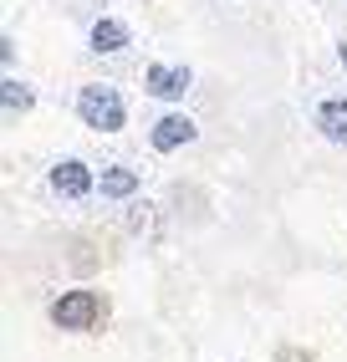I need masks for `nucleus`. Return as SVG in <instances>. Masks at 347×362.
Here are the masks:
<instances>
[{"label":"nucleus","mask_w":347,"mask_h":362,"mask_svg":"<svg viewBox=\"0 0 347 362\" xmlns=\"http://www.w3.org/2000/svg\"><path fill=\"white\" fill-rule=\"evenodd\" d=\"M77 117L87 128H97V133H118L128 123V107H123V98L113 87H82L77 92Z\"/></svg>","instance_id":"1"},{"label":"nucleus","mask_w":347,"mask_h":362,"mask_svg":"<svg viewBox=\"0 0 347 362\" xmlns=\"http://www.w3.org/2000/svg\"><path fill=\"white\" fill-rule=\"evenodd\" d=\"M97 311H103V301L92 291H67V296L52 301V322L67 327V332H87V327H97Z\"/></svg>","instance_id":"2"},{"label":"nucleus","mask_w":347,"mask_h":362,"mask_svg":"<svg viewBox=\"0 0 347 362\" xmlns=\"http://www.w3.org/2000/svg\"><path fill=\"white\" fill-rule=\"evenodd\" d=\"M189 82H194V77H189V66H169V62H154V66L143 71V87L154 92V98H169V103H174V98H184Z\"/></svg>","instance_id":"3"},{"label":"nucleus","mask_w":347,"mask_h":362,"mask_svg":"<svg viewBox=\"0 0 347 362\" xmlns=\"http://www.w3.org/2000/svg\"><path fill=\"white\" fill-rule=\"evenodd\" d=\"M194 117H184V112H164L159 123H154V148L159 153H174V148H184V143H194Z\"/></svg>","instance_id":"4"},{"label":"nucleus","mask_w":347,"mask_h":362,"mask_svg":"<svg viewBox=\"0 0 347 362\" xmlns=\"http://www.w3.org/2000/svg\"><path fill=\"white\" fill-rule=\"evenodd\" d=\"M52 189H57L62 199H87V194H92V174H87V163L62 158V163L52 168Z\"/></svg>","instance_id":"5"},{"label":"nucleus","mask_w":347,"mask_h":362,"mask_svg":"<svg viewBox=\"0 0 347 362\" xmlns=\"http://www.w3.org/2000/svg\"><path fill=\"white\" fill-rule=\"evenodd\" d=\"M317 128L327 143H337V148H347V103L342 98H327L317 107Z\"/></svg>","instance_id":"6"},{"label":"nucleus","mask_w":347,"mask_h":362,"mask_svg":"<svg viewBox=\"0 0 347 362\" xmlns=\"http://www.w3.org/2000/svg\"><path fill=\"white\" fill-rule=\"evenodd\" d=\"M87 41H92V52H97V57H113V52H123V46H128L133 36H128V26H123V21L108 16V21H97V26L87 31Z\"/></svg>","instance_id":"7"},{"label":"nucleus","mask_w":347,"mask_h":362,"mask_svg":"<svg viewBox=\"0 0 347 362\" xmlns=\"http://www.w3.org/2000/svg\"><path fill=\"white\" fill-rule=\"evenodd\" d=\"M97 189H103V199H133L138 194V174L133 168H103Z\"/></svg>","instance_id":"8"},{"label":"nucleus","mask_w":347,"mask_h":362,"mask_svg":"<svg viewBox=\"0 0 347 362\" xmlns=\"http://www.w3.org/2000/svg\"><path fill=\"white\" fill-rule=\"evenodd\" d=\"M0 98H6V117H16V112H31V87H21L16 77H6V82H0Z\"/></svg>","instance_id":"9"},{"label":"nucleus","mask_w":347,"mask_h":362,"mask_svg":"<svg viewBox=\"0 0 347 362\" xmlns=\"http://www.w3.org/2000/svg\"><path fill=\"white\" fill-rule=\"evenodd\" d=\"M342 66H347V41H342Z\"/></svg>","instance_id":"10"}]
</instances>
